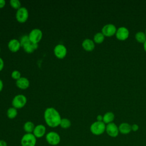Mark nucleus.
Returning <instances> with one entry per match:
<instances>
[{
    "label": "nucleus",
    "instance_id": "9b49d317",
    "mask_svg": "<svg viewBox=\"0 0 146 146\" xmlns=\"http://www.w3.org/2000/svg\"><path fill=\"white\" fill-rule=\"evenodd\" d=\"M33 134L38 138H42L46 134V128L43 124H40L35 125Z\"/></svg>",
    "mask_w": 146,
    "mask_h": 146
},
{
    "label": "nucleus",
    "instance_id": "412c9836",
    "mask_svg": "<svg viewBox=\"0 0 146 146\" xmlns=\"http://www.w3.org/2000/svg\"><path fill=\"white\" fill-rule=\"evenodd\" d=\"M71 125V121L67 118H62L59 126L63 129H68Z\"/></svg>",
    "mask_w": 146,
    "mask_h": 146
},
{
    "label": "nucleus",
    "instance_id": "f257e3e1",
    "mask_svg": "<svg viewBox=\"0 0 146 146\" xmlns=\"http://www.w3.org/2000/svg\"><path fill=\"white\" fill-rule=\"evenodd\" d=\"M43 117L45 123L48 127L55 128L59 126L62 117L59 112L55 108H47L44 112Z\"/></svg>",
    "mask_w": 146,
    "mask_h": 146
},
{
    "label": "nucleus",
    "instance_id": "5701e85b",
    "mask_svg": "<svg viewBox=\"0 0 146 146\" xmlns=\"http://www.w3.org/2000/svg\"><path fill=\"white\" fill-rule=\"evenodd\" d=\"M105 36L102 33L98 32L96 33L94 36V42L96 43H101L104 40Z\"/></svg>",
    "mask_w": 146,
    "mask_h": 146
},
{
    "label": "nucleus",
    "instance_id": "c756f323",
    "mask_svg": "<svg viewBox=\"0 0 146 146\" xmlns=\"http://www.w3.org/2000/svg\"><path fill=\"white\" fill-rule=\"evenodd\" d=\"M6 4V1L5 0H0V9L3 8Z\"/></svg>",
    "mask_w": 146,
    "mask_h": 146
},
{
    "label": "nucleus",
    "instance_id": "a211bd4d",
    "mask_svg": "<svg viewBox=\"0 0 146 146\" xmlns=\"http://www.w3.org/2000/svg\"><path fill=\"white\" fill-rule=\"evenodd\" d=\"M35 125L34 123L31 121H27L23 124V130L26 133H33Z\"/></svg>",
    "mask_w": 146,
    "mask_h": 146
},
{
    "label": "nucleus",
    "instance_id": "0eeeda50",
    "mask_svg": "<svg viewBox=\"0 0 146 146\" xmlns=\"http://www.w3.org/2000/svg\"><path fill=\"white\" fill-rule=\"evenodd\" d=\"M30 40L34 43H37L40 41L42 38V31L39 29H33L28 35Z\"/></svg>",
    "mask_w": 146,
    "mask_h": 146
},
{
    "label": "nucleus",
    "instance_id": "aec40b11",
    "mask_svg": "<svg viewBox=\"0 0 146 146\" xmlns=\"http://www.w3.org/2000/svg\"><path fill=\"white\" fill-rule=\"evenodd\" d=\"M18 114V111H17V109L12 107H10L7 110V112H6V115L7 116L9 119H14Z\"/></svg>",
    "mask_w": 146,
    "mask_h": 146
},
{
    "label": "nucleus",
    "instance_id": "1a4fd4ad",
    "mask_svg": "<svg viewBox=\"0 0 146 146\" xmlns=\"http://www.w3.org/2000/svg\"><path fill=\"white\" fill-rule=\"evenodd\" d=\"M67 52V48L63 44H58L54 48V55L59 59H63L66 56Z\"/></svg>",
    "mask_w": 146,
    "mask_h": 146
},
{
    "label": "nucleus",
    "instance_id": "f3484780",
    "mask_svg": "<svg viewBox=\"0 0 146 146\" xmlns=\"http://www.w3.org/2000/svg\"><path fill=\"white\" fill-rule=\"evenodd\" d=\"M119 133L123 135H127L131 132L132 131L131 125L128 123H121L119 125Z\"/></svg>",
    "mask_w": 146,
    "mask_h": 146
},
{
    "label": "nucleus",
    "instance_id": "ddd939ff",
    "mask_svg": "<svg viewBox=\"0 0 146 146\" xmlns=\"http://www.w3.org/2000/svg\"><path fill=\"white\" fill-rule=\"evenodd\" d=\"M7 46L10 51L13 52H15L20 49L21 44L19 40L16 39H12L8 42Z\"/></svg>",
    "mask_w": 146,
    "mask_h": 146
},
{
    "label": "nucleus",
    "instance_id": "39448f33",
    "mask_svg": "<svg viewBox=\"0 0 146 146\" xmlns=\"http://www.w3.org/2000/svg\"><path fill=\"white\" fill-rule=\"evenodd\" d=\"M26 103L27 98L23 94H18L13 98L11 104L13 107L18 109L23 108Z\"/></svg>",
    "mask_w": 146,
    "mask_h": 146
},
{
    "label": "nucleus",
    "instance_id": "72a5a7b5",
    "mask_svg": "<svg viewBox=\"0 0 146 146\" xmlns=\"http://www.w3.org/2000/svg\"><path fill=\"white\" fill-rule=\"evenodd\" d=\"M145 35H146V29H145Z\"/></svg>",
    "mask_w": 146,
    "mask_h": 146
},
{
    "label": "nucleus",
    "instance_id": "a878e982",
    "mask_svg": "<svg viewBox=\"0 0 146 146\" xmlns=\"http://www.w3.org/2000/svg\"><path fill=\"white\" fill-rule=\"evenodd\" d=\"M29 41H30L29 35H23V36L20 38V39H19V42H20V43H21V47H22L24 44H25L26 43L28 42Z\"/></svg>",
    "mask_w": 146,
    "mask_h": 146
},
{
    "label": "nucleus",
    "instance_id": "9d476101",
    "mask_svg": "<svg viewBox=\"0 0 146 146\" xmlns=\"http://www.w3.org/2000/svg\"><path fill=\"white\" fill-rule=\"evenodd\" d=\"M116 27L113 24L108 23L103 27L102 33L105 36H111L116 34Z\"/></svg>",
    "mask_w": 146,
    "mask_h": 146
},
{
    "label": "nucleus",
    "instance_id": "473e14b6",
    "mask_svg": "<svg viewBox=\"0 0 146 146\" xmlns=\"http://www.w3.org/2000/svg\"><path fill=\"white\" fill-rule=\"evenodd\" d=\"M143 47H144V49L145 50V51L146 52V40L144 42V43H143Z\"/></svg>",
    "mask_w": 146,
    "mask_h": 146
},
{
    "label": "nucleus",
    "instance_id": "bb28decb",
    "mask_svg": "<svg viewBox=\"0 0 146 146\" xmlns=\"http://www.w3.org/2000/svg\"><path fill=\"white\" fill-rule=\"evenodd\" d=\"M139 128V125L137 124H133L131 125V129H132V131H133V132H136L137 131H138Z\"/></svg>",
    "mask_w": 146,
    "mask_h": 146
},
{
    "label": "nucleus",
    "instance_id": "4468645a",
    "mask_svg": "<svg viewBox=\"0 0 146 146\" xmlns=\"http://www.w3.org/2000/svg\"><path fill=\"white\" fill-rule=\"evenodd\" d=\"M16 86L20 89L25 90L30 86V81L25 77H21L16 80Z\"/></svg>",
    "mask_w": 146,
    "mask_h": 146
},
{
    "label": "nucleus",
    "instance_id": "c85d7f7f",
    "mask_svg": "<svg viewBox=\"0 0 146 146\" xmlns=\"http://www.w3.org/2000/svg\"><path fill=\"white\" fill-rule=\"evenodd\" d=\"M0 146H7V143L4 140H0Z\"/></svg>",
    "mask_w": 146,
    "mask_h": 146
},
{
    "label": "nucleus",
    "instance_id": "dca6fc26",
    "mask_svg": "<svg viewBox=\"0 0 146 146\" xmlns=\"http://www.w3.org/2000/svg\"><path fill=\"white\" fill-rule=\"evenodd\" d=\"M25 50V52L27 53H32L35 50H36L38 47V44L37 43H32L30 40L28 42L26 43L22 46Z\"/></svg>",
    "mask_w": 146,
    "mask_h": 146
},
{
    "label": "nucleus",
    "instance_id": "6ab92c4d",
    "mask_svg": "<svg viewBox=\"0 0 146 146\" xmlns=\"http://www.w3.org/2000/svg\"><path fill=\"white\" fill-rule=\"evenodd\" d=\"M103 116V121L107 124L112 123L115 119V115L112 112H107Z\"/></svg>",
    "mask_w": 146,
    "mask_h": 146
},
{
    "label": "nucleus",
    "instance_id": "b1692460",
    "mask_svg": "<svg viewBox=\"0 0 146 146\" xmlns=\"http://www.w3.org/2000/svg\"><path fill=\"white\" fill-rule=\"evenodd\" d=\"M10 5L13 8L17 10L21 7V3L19 0H10Z\"/></svg>",
    "mask_w": 146,
    "mask_h": 146
},
{
    "label": "nucleus",
    "instance_id": "c9c22d12",
    "mask_svg": "<svg viewBox=\"0 0 146 146\" xmlns=\"http://www.w3.org/2000/svg\"><path fill=\"white\" fill-rule=\"evenodd\" d=\"M68 146H72V145H68Z\"/></svg>",
    "mask_w": 146,
    "mask_h": 146
},
{
    "label": "nucleus",
    "instance_id": "6e6552de",
    "mask_svg": "<svg viewBox=\"0 0 146 146\" xmlns=\"http://www.w3.org/2000/svg\"><path fill=\"white\" fill-rule=\"evenodd\" d=\"M106 132L109 136L111 137H116L119 133V127L113 122L107 124L106 127Z\"/></svg>",
    "mask_w": 146,
    "mask_h": 146
},
{
    "label": "nucleus",
    "instance_id": "7c9ffc66",
    "mask_svg": "<svg viewBox=\"0 0 146 146\" xmlns=\"http://www.w3.org/2000/svg\"><path fill=\"white\" fill-rule=\"evenodd\" d=\"M103 116L101 115H98L96 117V121H103Z\"/></svg>",
    "mask_w": 146,
    "mask_h": 146
},
{
    "label": "nucleus",
    "instance_id": "f8f14e48",
    "mask_svg": "<svg viewBox=\"0 0 146 146\" xmlns=\"http://www.w3.org/2000/svg\"><path fill=\"white\" fill-rule=\"evenodd\" d=\"M129 32L128 29L125 27H120L118 29H117L116 32V36L117 39L120 40H124L127 39L129 36Z\"/></svg>",
    "mask_w": 146,
    "mask_h": 146
},
{
    "label": "nucleus",
    "instance_id": "cd10ccee",
    "mask_svg": "<svg viewBox=\"0 0 146 146\" xmlns=\"http://www.w3.org/2000/svg\"><path fill=\"white\" fill-rule=\"evenodd\" d=\"M4 67V62L3 60L2 59V58H1L0 57V71H1Z\"/></svg>",
    "mask_w": 146,
    "mask_h": 146
},
{
    "label": "nucleus",
    "instance_id": "2f4dec72",
    "mask_svg": "<svg viewBox=\"0 0 146 146\" xmlns=\"http://www.w3.org/2000/svg\"><path fill=\"white\" fill-rule=\"evenodd\" d=\"M3 87V83L2 80L0 79V92L2 91Z\"/></svg>",
    "mask_w": 146,
    "mask_h": 146
},
{
    "label": "nucleus",
    "instance_id": "393cba45",
    "mask_svg": "<svg viewBox=\"0 0 146 146\" xmlns=\"http://www.w3.org/2000/svg\"><path fill=\"white\" fill-rule=\"evenodd\" d=\"M11 78L13 79H15L16 80H18L19 79H20L22 76H21V74L20 72V71H18V70H14L11 74Z\"/></svg>",
    "mask_w": 146,
    "mask_h": 146
},
{
    "label": "nucleus",
    "instance_id": "2eb2a0df",
    "mask_svg": "<svg viewBox=\"0 0 146 146\" xmlns=\"http://www.w3.org/2000/svg\"><path fill=\"white\" fill-rule=\"evenodd\" d=\"M82 46L84 50L87 51H92L95 48V42L94 40L87 38L83 41Z\"/></svg>",
    "mask_w": 146,
    "mask_h": 146
},
{
    "label": "nucleus",
    "instance_id": "f704fd0d",
    "mask_svg": "<svg viewBox=\"0 0 146 146\" xmlns=\"http://www.w3.org/2000/svg\"><path fill=\"white\" fill-rule=\"evenodd\" d=\"M0 52H1V47H0Z\"/></svg>",
    "mask_w": 146,
    "mask_h": 146
},
{
    "label": "nucleus",
    "instance_id": "4be33fe9",
    "mask_svg": "<svg viewBox=\"0 0 146 146\" xmlns=\"http://www.w3.org/2000/svg\"><path fill=\"white\" fill-rule=\"evenodd\" d=\"M135 39L139 43H144L146 40V35L143 31H139L135 34Z\"/></svg>",
    "mask_w": 146,
    "mask_h": 146
},
{
    "label": "nucleus",
    "instance_id": "f03ea898",
    "mask_svg": "<svg viewBox=\"0 0 146 146\" xmlns=\"http://www.w3.org/2000/svg\"><path fill=\"white\" fill-rule=\"evenodd\" d=\"M106 125L103 121H94L90 127L91 132L96 136L102 135L106 131Z\"/></svg>",
    "mask_w": 146,
    "mask_h": 146
},
{
    "label": "nucleus",
    "instance_id": "423d86ee",
    "mask_svg": "<svg viewBox=\"0 0 146 146\" xmlns=\"http://www.w3.org/2000/svg\"><path fill=\"white\" fill-rule=\"evenodd\" d=\"M16 19L19 23H25L29 18L28 10L25 7H21L17 10L15 14Z\"/></svg>",
    "mask_w": 146,
    "mask_h": 146
},
{
    "label": "nucleus",
    "instance_id": "7ed1b4c3",
    "mask_svg": "<svg viewBox=\"0 0 146 146\" xmlns=\"http://www.w3.org/2000/svg\"><path fill=\"white\" fill-rule=\"evenodd\" d=\"M45 139L47 143L51 146L58 145L61 140L59 134L55 131H50L47 133L45 135Z\"/></svg>",
    "mask_w": 146,
    "mask_h": 146
},
{
    "label": "nucleus",
    "instance_id": "20e7f679",
    "mask_svg": "<svg viewBox=\"0 0 146 146\" xmlns=\"http://www.w3.org/2000/svg\"><path fill=\"white\" fill-rule=\"evenodd\" d=\"M37 139L33 133H25L21 139V146H35Z\"/></svg>",
    "mask_w": 146,
    "mask_h": 146
}]
</instances>
